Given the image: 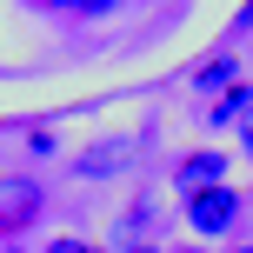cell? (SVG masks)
<instances>
[{
  "label": "cell",
  "mask_w": 253,
  "mask_h": 253,
  "mask_svg": "<svg viewBox=\"0 0 253 253\" xmlns=\"http://www.w3.org/2000/svg\"><path fill=\"white\" fill-rule=\"evenodd\" d=\"M187 227L200 233V240H220V233H233V227H240V187H233V180H220V187L187 193Z\"/></svg>",
  "instance_id": "1"
},
{
  "label": "cell",
  "mask_w": 253,
  "mask_h": 253,
  "mask_svg": "<svg viewBox=\"0 0 253 253\" xmlns=\"http://www.w3.org/2000/svg\"><path fill=\"white\" fill-rule=\"evenodd\" d=\"M227 153L220 147H193V153H180V167H173V187H180V200H187V193H200V187H220V180H227Z\"/></svg>",
  "instance_id": "2"
},
{
  "label": "cell",
  "mask_w": 253,
  "mask_h": 253,
  "mask_svg": "<svg viewBox=\"0 0 253 253\" xmlns=\"http://www.w3.org/2000/svg\"><path fill=\"white\" fill-rule=\"evenodd\" d=\"M40 207H47V193L34 187V180H0V233H20L40 220Z\"/></svg>",
  "instance_id": "3"
},
{
  "label": "cell",
  "mask_w": 253,
  "mask_h": 253,
  "mask_svg": "<svg viewBox=\"0 0 253 253\" xmlns=\"http://www.w3.org/2000/svg\"><path fill=\"white\" fill-rule=\"evenodd\" d=\"M247 114H253V87H247V80H233V87H227V93H220V100H213V107H207V114H200V120H207V126H213V133H227V126H240Z\"/></svg>",
  "instance_id": "4"
},
{
  "label": "cell",
  "mask_w": 253,
  "mask_h": 253,
  "mask_svg": "<svg viewBox=\"0 0 253 253\" xmlns=\"http://www.w3.org/2000/svg\"><path fill=\"white\" fill-rule=\"evenodd\" d=\"M233 80H240V60H233V53H213L207 67H193V93H213V100L233 87Z\"/></svg>",
  "instance_id": "5"
},
{
  "label": "cell",
  "mask_w": 253,
  "mask_h": 253,
  "mask_svg": "<svg viewBox=\"0 0 253 253\" xmlns=\"http://www.w3.org/2000/svg\"><path fill=\"white\" fill-rule=\"evenodd\" d=\"M126 153H133V140H100V147L80 153V173H87V180H107V173H120L114 160H126Z\"/></svg>",
  "instance_id": "6"
},
{
  "label": "cell",
  "mask_w": 253,
  "mask_h": 253,
  "mask_svg": "<svg viewBox=\"0 0 253 253\" xmlns=\"http://www.w3.org/2000/svg\"><path fill=\"white\" fill-rule=\"evenodd\" d=\"M47 253H107L100 240H80V233H60V240H47Z\"/></svg>",
  "instance_id": "7"
},
{
  "label": "cell",
  "mask_w": 253,
  "mask_h": 253,
  "mask_svg": "<svg viewBox=\"0 0 253 253\" xmlns=\"http://www.w3.org/2000/svg\"><path fill=\"white\" fill-rule=\"evenodd\" d=\"M120 7H126V0H80L74 13H80V20H107V13H120Z\"/></svg>",
  "instance_id": "8"
},
{
  "label": "cell",
  "mask_w": 253,
  "mask_h": 253,
  "mask_svg": "<svg viewBox=\"0 0 253 253\" xmlns=\"http://www.w3.org/2000/svg\"><path fill=\"white\" fill-rule=\"evenodd\" d=\"M253 34V0H240V13H233V40H247Z\"/></svg>",
  "instance_id": "9"
},
{
  "label": "cell",
  "mask_w": 253,
  "mask_h": 253,
  "mask_svg": "<svg viewBox=\"0 0 253 253\" xmlns=\"http://www.w3.org/2000/svg\"><path fill=\"white\" fill-rule=\"evenodd\" d=\"M240 153H247V160H253V114L240 120Z\"/></svg>",
  "instance_id": "10"
},
{
  "label": "cell",
  "mask_w": 253,
  "mask_h": 253,
  "mask_svg": "<svg viewBox=\"0 0 253 253\" xmlns=\"http://www.w3.org/2000/svg\"><path fill=\"white\" fill-rule=\"evenodd\" d=\"M40 7H53V13H74V7H80V0H40Z\"/></svg>",
  "instance_id": "11"
},
{
  "label": "cell",
  "mask_w": 253,
  "mask_h": 253,
  "mask_svg": "<svg viewBox=\"0 0 253 253\" xmlns=\"http://www.w3.org/2000/svg\"><path fill=\"white\" fill-rule=\"evenodd\" d=\"M126 253H160V247H153V240H126Z\"/></svg>",
  "instance_id": "12"
},
{
  "label": "cell",
  "mask_w": 253,
  "mask_h": 253,
  "mask_svg": "<svg viewBox=\"0 0 253 253\" xmlns=\"http://www.w3.org/2000/svg\"><path fill=\"white\" fill-rule=\"evenodd\" d=\"M0 253H27V247H13V240H7V247H0Z\"/></svg>",
  "instance_id": "13"
},
{
  "label": "cell",
  "mask_w": 253,
  "mask_h": 253,
  "mask_svg": "<svg viewBox=\"0 0 253 253\" xmlns=\"http://www.w3.org/2000/svg\"><path fill=\"white\" fill-rule=\"evenodd\" d=\"M233 253H253V240H240V247H233Z\"/></svg>",
  "instance_id": "14"
},
{
  "label": "cell",
  "mask_w": 253,
  "mask_h": 253,
  "mask_svg": "<svg viewBox=\"0 0 253 253\" xmlns=\"http://www.w3.org/2000/svg\"><path fill=\"white\" fill-rule=\"evenodd\" d=\"M180 253H200V247H180Z\"/></svg>",
  "instance_id": "15"
}]
</instances>
